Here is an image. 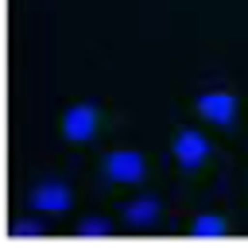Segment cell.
<instances>
[{"mask_svg":"<svg viewBox=\"0 0 248 248\" xmlns=\"http://www.w3.org/2000/svg\"><path fill=\"white\" fill-rule=\"evenodd\" d=\"M78 236H85V240H105V236H112V221L101 217V213L81 217V221H78Z\"/></svg>","mask_w":248,"mask_h":248,"instance_id":"obj_8","label":"cell"},{"mask_svg":"<svg viewBox=\"0 0 248 248\" xmlns=\"http://www.w3.org/2000/svg\"><path fill=\"white\" fill-rule=\"evenodd\" d=\"M120 217H124V225H128V229L147 232V229H155V221L163 217V202H159V198H151V194L128 198V202L120 205Z\"/></svg>","mask_w":248,"mask_h":248,"instance_id":"obj_6","label":"cell"},{"mask_svg":"<svg viewBox=\"0 0 248 248\" xmlns=\"http://www.w3.org/2000/svg\"><path fill=\"white\" fill-rule=\"evenodd\" d=\"M170 155H174V163L190 174V170H202V167L209 163L213 143H209V136H205L202 128H182V132L170 140Z\"/></svg>","mask_w":248,"mask_h":248,"instance_id":"obj_5","label":"cell"},{"mask_svg":"<svg viewBox=\"0 0 248 248\" xmlns=\"http://www.w3.org/2000/svg\"><path fill=\"white\" fill-rule=\"evenodd\" d=\"M58 128H62V140H66V143H89V140L97 136V128H101V108H97L93 101H74V105L62 112Z\"/></svg>","mask_w":248,"mask_h":248,"instance_id":"obj_4","label":"cell"},{"mask_svg":"<svg viewBox=\"0 0 248 248\" xmlns=\"http://www.w3.org/2000/svg\"><path fill=\"white\" fill-rule=\"evenodd\" d=\"M101 174L112 186H140L147 178V155L136 147H112L101 159Z\"/></svg>","mask_w":248,"mask_h":248,"instance_id":"obj_1","label":"cell"},{"mask_svg":"<svg viewBox=\"0 0 248 248\" xmlns=\"http://www.w3.org/2000/svg\"><path fill=\"white\" fill-rule=\"evenodd\" d=\"M39 217H43V213H39ZM39 217H31V221H16V225H12V236H16V240H39V236L46 232Z\"/></svg>","mask_w":248,"mask_h":248,"instance_id":"obj_9","label":"cell"},{"mask_svg":"<svg viewBox=\"0 0 248 248\" xmlns=\"http://www.w3.org/2000/svg\"><path fill=\"white\" fill-rule=\"evenodd\" d=\"M194 112L205 120V124H213V128H236V116H240V97L232 93V89H205V93H198L194 97Z\"/></svg>","mask_w":248,"mask_h":248,"instance_id":"obj_2","label":"cell"},{"mask_svg":"<svg viewBox=\"0 0 248 248\" xmlns=\"http://www.w3.org/2000/svg\"><path fill=\"white\" fill-rule=\"evenodd\" d=\"M27 205H31V213L58 217V213H66L74 205V190H70L66 178H39L31 186V194H27Z\"/></svg>","mask_w":248,"mask_h":248,"instance_id":"obj_3","label":"cell"},{"mask_svg":"<svg viewBox=\"0 0 248 248\" xmlns=\"http://www.w3.org/2000/svg\"><path fill=\"white\" fill-rule=\"evenodd\" d=\"M225 229H229V225H225V217H221V213H209V209H205V213H198V217L190 221V232H194V236H202V240L225 236Z\"/></svg>","mask_w":248,"mask_h":248,"instance_id":"obj_7","label":"cell"}]
</instances>
